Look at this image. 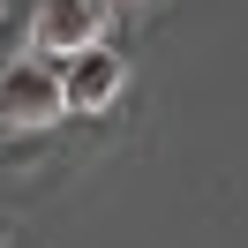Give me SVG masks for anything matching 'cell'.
Instances as JSON below:
<instances>
[{
    "label": "cell",
    "mask_w": 248,
    "mask_h": 248,
    "mask_svg": "<svg viewBox=\"0 0 248 248\" xmlns=\"http://www.w3.org/2000/svg\"><path fill=\"white\" fill-rule=\"evenodd\" d=\"M121 91H128V61L113 46H83V53H68V68H61V98H68V113H113L121 106Z\"/></svg>",
    "instance_id": "cell-3"
},
{
    "label": "cell",
    "mask_w": 248,
    "mask_h": 248,
    "mask_svg": "<svg viewBox=\"0 0 248 248\" xmlns=\"http://www.w3.org/2000/svg\"><path fill=\"white\" fill-rule=\"evenodd\" d=\"M0 16H8V0H0Z\"/></svg>",
    "instance_id": "cell-5"
},
{
    "label": "cell",
    "mask_w": 248,
    "mask_h": 248,
    "mask_svg": "<svg viewBox=\"0 0 248 248\" xmlns=\"http://www.w3.org/2000/svg\"><path fill=\"white\" fill-rule=\"evenodd\" d=\"M53 121H68L61 68H46V61H8V68H0V128L31 136V128H53Z\"/></svg>",
    "instance_id": "cell-1"
},
{
    "label": "cell",
    "mask_w": 248,
    "mask_h": 248,
    "mask_svg": "<svg viewBox=\"0 0 248 248\" xmlns=\"http://www.w3.org/2000/svg\"><path fill=\"white\" fill-rule=\"evenodd\" d=\"M106 23L113 8L106 0H38L31 16V53H83V46H106Z\"/></svg>",
    "instance_id": "cell-2"
},
{
    "label": "cell",
    "mask_w": 248,
    "mask_h": 248,
    "mask_svg": "<svg viewBox=\"0 0 248 248\" xmlns=\"http://www.w3.org/2000/svg\"><path fill=\"white\" fill-rule=\"evenodd\" d=\"M106 8H158V0H106Z\"/></svg>",
    "instance_id": "cell-4"
}]
</instances>
